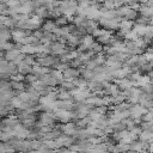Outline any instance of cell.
<instances>
[{
  "label": "cell",
  "mask_w": 153,
  "mask_h": 153,
  "mask_svg": "<svg viewBox=\"0 0 153 153\" xmlns=\"http://www.w3.org/2000/svg\"><path fill=\"white\" fill-rule=\"evenodd\" d=\"M49 50L54 54V55H62L66 53V47L63 43L61 42H54L53 44H50Z\"/></svg>",
  "instance_id": "1"
},
{
  "label": "cell",
  "mask_w": 153,
  "mask_h": 153,
  "mask_svg": "<svg viewBox=\"0 0 153 153\" xmlns=\"http://www.w3.org/2000/svg\"><path fill=\"white\" fill-rule=\"evenodd\" d=\"M131 27H133V22H131V20L123 19V20H121V23H120V33L126 37V35L131 31Z\"/></svg>",
  "instance_id": "2"
},
{
  "label": "cell",
  "mask_w": 153,
  "mask_h": 153,
  "mask_svg": "<svg viewBox=\"0 0 153 153\" xmlns=\"http://www.w3.org/2000/svg\"><path fill=\"white\" fill-rule=\"evenodd\" d=\"M130 114H131V116L133 117H135V118H139V117H141L143 114H145V108L142 106V105H131V108H130Z\"/></svg>",
  "instance_id": "3"
},
{
  "label": "cell",
  "mask_w": 153,
  "mask_h": 153,
  "mask_svg": "<svg viewBox=\"0 0 153 153\" xmlns=\"http://www.w3.org/2000/svg\"><path fill=\"white\" fill-rule=\"evenodd\" d=\"M53 122H54V116H53L51 114L45 112V114H43V115L41 116V123H42L43 126H49V124H51Z\"/></svg>",
  "instance_id": "4"
},
{
  "label": "cell",
  "mask_w": 153,
  "mask_h": 153,
  "mask_svg": "<svg viewBox=\"0 0 153 153\" xmlns=\"http://www.w3.org/2000/svg\"><path fill=\"white\" fill-rule=\"evenodd\" d=\"M56 26H57V25H56L55 22H53V20H47V22L43 24V27H42V29H43L44 32H53Z\"/></svg>",
  "instance_id": "5"
},
{
  "label": "cell",
  "mask_w": 153,
  "mask_h": 153,
  "mask_svg": "<svg viewBox=\"0 0 153 153\" xmlns=\"http://www.w3.org/2000/svg\"><path fill=\"white\" fill-rule=\"evenodd\" d=\"M149 82H151V78H149L148 75H140V76H139V79L136 80L135 85H137V86H141V87H143V86L148 85Z\"/></svg>",
  "instance_id": "6"
},
{
  "label": "cell",
  "mask_w": 153,
  "mask_h": 153,
  "mask_svg": "<svg viewBox=\"0 0 153 153\" xmlns=\"http://www.w3.org/2000/svg\"><path fill=\"white\" fill-rule=\"evenodd\" d=\"M127 20H134V19H137V11L136 10H133V8H130L129 11H128V13L126 14V17H124Z\"/></svg>",
  "instance_id": "7"
},
{
  "label": "cell",
  "mask_w": 153,
  "mask_h": 153,
  "mask_svg": "<svg viewBox=\"0 0 153 153\" xmlns=\"http://www.w3.org/2000/svg\"><path fill=\"white\" fill-rule=\"evenodd\" d=\"M11 86L14 90H17V91H23V88H24V84L22 81H14V80H12L11 81Z\"/></svg>",
  "instance_id": "8"
},
{
  "label": "cell",
  "mask_w": 153,
  "mask_h": 153,
  "mask_svg": "<svg viewBox=\"0 0 153 153\" xmlns=\"http://www.w3.org/2000/svg\"><path fill=\"white\" fill-rule=\"evenodd\" d=\"M67 20H68V18L66 17V16H60L59 18H56V20H55V23H56V25L57 26H60V25H65V24H67Z\"/></svg>",
  "instance_id": "9"
},
{
  "label": "cell",
  "mask_w": 153,
  "mask_h": 153,
  "mask_svg": "<svg viewBox=\"0 0 153 153\" xmlns=\"http://www.w3.org/2000/svg\"><path fill=\"white\" fill-rule=\"evenodd\" d=\"M136 22H137V24L146 26V25L149 23V18H147V17H145V16H141V17H139V18L136 19Z\"/></svg>",
  "instance_id": "10"
},
{
  "label": "cell",
  "mask_w": 153,
  "mask_h": 153,
  "mask_svg": "<svg viewBox=\"0 0 153 153\" xmlns=\"http://www.w3.org/2000/svg\"><path fill=\"white\" fill-rule=\"evenodd\" d=\"M67 134H71L72 131H74V124H72V123H68V124H65L63 126V128H62Z\"/></svg>",
  "instance_id": "11"
},
{
  "label": "cell",
  "mask_w": 153,
  "mask_h": 153,
  "mask_svg": "<svg viewBox=\"0 0 153 153\" xmlns=\"http://www.w3.org/2000/svg\"><path fill=\"white\" fill-rule=\"evenodd\" d=\"M24 63H26V65H29V66H32V65L35 63V59H33L31 55H27V56H25V59H24Z\"/></svg>",
  "instance_id": "12"
},
{
  "label": "cell",
  "mask_w": 153,
  "mask_h": 153,
  "mask_svg": "<svg viewBox=\"0 0 153 153\" xmlns=\"http://www.w3.org/2000/svg\"><path fill=\"white\" fill-rule=\"evenodd\" d=\"M124 2H126V5H127V6L131 7L133 5L137 4V2H139V0H124Z\"/></svg>",
  "instance_id": "13"
},
{
  "label": "cell",
  "mask_w": 153,
  "mask_h": 153,
  "mask_svg": "<svg viewBox=\"0 0 153 153\" xmlns=\"http://www.w3.org/2000/svg\"><path fill=\"white\" fill-rule=\"evenodd\" d=\"M146 2H147V0H139V4H141V5H146Z\"/></svg>",
  "instance_id": "14"
},
{
  "label": "cell",
  "mask_w": 153,
  "mask_h": 153,
  "mask_svg": "<svg viewBox=\"0 0 153 153\" xmlns=\"http://www.w3.org/2000/svg\"><path fill=\"white\" fill-rule=\"evenodd\" d=\"M97 1H98V2H99V4H103V2H104V1H105V0H97Z\"/></svg>",
  "instance_id": "15"
}]
</instances>
